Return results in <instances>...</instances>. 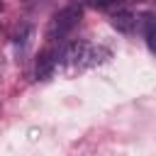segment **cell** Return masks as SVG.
<instances>
[{
  "instance_id": "cell-4",
  "label": "cell",
  "mask_w": 156,
  "mask_h": 156,
  "mask_svg": "<svg viewBox=\"0 0 156 156\" xmlns=\"http://www.w3.org/2000/svg\"><path fill=\"white\" fill-rule=\"evenodd\" d=\"M112 27L122 34H132L136 29V15L129 12V10H119V12L112 15Z\"/></svg>"
},
{
  "instance_id": "cell-1",
  "label": "cell",
  "mask_w": 156,
  "mask_h": 156,
  "mask_svg": "<svg viewBox=\"0 0 156 156\" xmlns=\"http://www.w3.org/2000/svg\"><path fill=\"white\" fill-rule=\"evenodd\" d=\"M105 56H110V51L90 44V41H73L63 49L61 58H63V66L68 71H83V68H90L95 63H100Z\"/></svg>"
},
{
  "instance_id": "cell-6",
  "label": "cell",
  "mask_w": 156,
  "mask_h": 156,
  "mask_svg": "<svg viewBox=\"0 0 156 156\" xmlns=\"http://www.w3.org/2000/svg\"><path fill=\"white\" fill-rule=\"evenodd\" d=\"M119 2H127V0H88L90 7H98V10H107L112 5H119Z\"/></svg>"
},
{
  "instance_id": "cell-3",
  "label": "cell",
  "mask_w": 156,
  "mask_h": 156,
  "mask_svg": "<svg viewBox=\"0 0 156 156\" xmlns=\"http://www.w3.org/2000/svg\"><path fill=\"white\" fill-rule=\"evenodd\" d=\"M56 63H58V51L49 44V46H46V49H41V51H39V56H37V66H34L37 78H49V76L54 73Z\"/></svg>"
},
{
  "instance_id": "cell-7",
  "label": "cell",
  "mask_w": 156,
  "mask_h": 156,
  "mask_svg": "<svg viewBox=\"0 0 156 156\" xmlns=\"http://www.w3.org/2000/svg\"><path fill=\"white\" fill-rule=\"evenodd\" d=\"M0 10H2V2H0Z\"/></svg>"
},
{
  "instance_id": "cell-5",
  "label": "cell",
  "mask_w": 156,
  "mask_h": 156,
  "mask_svg": "<svg viewBox=\"0 0 156 156\" xmlns=\"http://www.w3.org/2000/svg\"><path fill=\"white\" fill-rule=\"evenodd\" d=\"M146 46H149V51L156 56V24H151V27L146 29Z\"/></svg>"
},
{
  "instance_id": "cell-2",
  "label": "cell",
  "mask_w": 156,
  "mask_h": 156,
  "mask_svg": "<svg viewBox=\"0 0 156 156\" xmlns=\"http://www.w3.org/2000/svg\"><path fill=\"white\" fill-rule=\"evenodd\" d=\"M80 20H83V5H80V2L66 5L63 10H58V12L51 17L49 29H46V39H49L51 44H54L56 39H63L66 34H71V32L80 24Z\"/></svg>"
}]
</instances>
